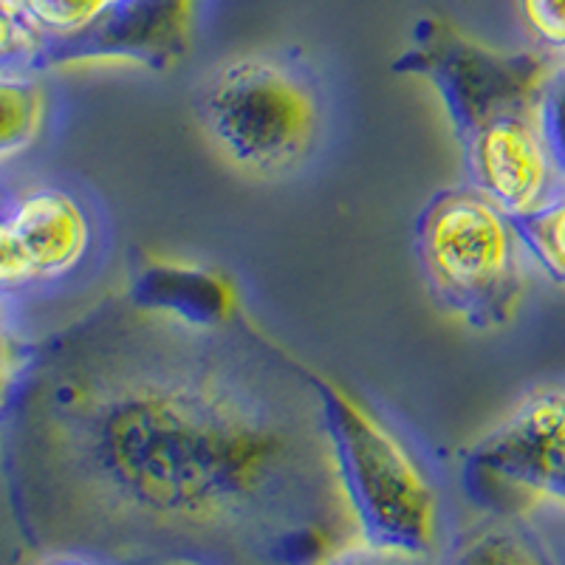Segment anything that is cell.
Wrapping results in <instances>:
<instances>
[{
    "mask_svg": "<svg viewBox=\"0 0 565 565\" xmlns=\"http://www.w3.org/2000/svg\"><path fill=\"white\" fill-rule=\"evenodd\" d=\"M20 481L54 552L108 565H322L356 546L306 362L125 295L32 351Z\"/></svg>",
    "mask_w": 565,
    "mask_h": 565,
    "instance_id": "1",
    "label": "cell"
},
{
    "mask_svg": "<svg viewBox=\"0 0 565 565\" xmlns=\"http://www.w3.org/2000/svg\"><path fill=\"white\" fill-rule=\"evenodd\" d=\"M210 148L257 181H286L320 156L331 130V94L300 52L257 49L206 71L193 97Z\"/></svg>",
    "mask_w": 565,
    "mask_h": 565,
    "instance_id": "2",
    "label": "cell"
},
{
    "mask_svg": "<svg viewBox=\"0 0 565 565\" xmlns=\"http://www.w3.org/2000/svg\"><path fill=\"white\" fill-rule=\"evenodd\" d=\"M320 398L328 447L360 546L411 559H436L441 498L413 450L385 422L306 365Z\"/></svg>",
    "mask_w": 565,
    "mask_h": 565,
    "instance_id": "3",
    "label": "cell"
},
{
    "mask_svg": "<svg viewBox=\"0 0 565 565\" xmlns=\"http://www.w3.org/2000/svg\"><path fill=\"white\" fill-rule=\"evenodd\" d=\"M413 257L433 302L472 331L514 320L529 255L507 210L476 186H444L413 221Z\"/></svg>",
    "mask_w": 565,
    "mask_h": 565,
    "instance_id": "4",
    "label": "cell"
},
{
    "mask_svg": "<svg viewBox=\"0 0 565 565\" xmlns=\"http://www.w3.org/2000/svg\"><path fill=\"white\" fill-rule=\"evenodd\" d=\"M552 60L534 49H494L469 38L441 14L413 23L407 45L391 63L393 74L433 85L456 141L489 119L512 110H534Z\"/></svg>",
    "mask_w": 565,
    "mask_h": 565,
    "instance_id": "5",
    "label": "cell"
},
{
    "mask_svg": "<svg viewBox=\"0 0 565 565\" xmlns=\"http://www.w3.org/2000/svg\"><path fill=\"white\" fill-rule=\"evenodd\" d=\"M458 478L483 512L523 514L543 501L565 507V382L523 393L461 452Z\"/></svg>",
    "mask_w": 565,
    "mask_h": 565,
    "instance_id": "6",
    "label": "cell"
},
{
    "mask_svg": "<svg viewBox=\"0 0 565 565\" xmlns=\"http://www.w3.org/2000/svg\"><path fill=\"white\" fill-rule=\"evenodd\" d=\"M99 221L94 206L65 184L9 190L0 226V297L63 286L97 255Z\"/></svg>",
    "mask_w": 565,
    "mask_h": 565,
    "instance_id": "7",
    "label": "cell"
},
{
    "mask_svg": "<svg viewBox=\"0 0 565 565\" xmlns=\"http://www.w3.org/2000/svg\"><path fill=\"white\" fill-rule=\"evenodd\" d=\"M195 0H110L88 26L40 43L29 71L128 63L161 74L190 54Z\"/></svg>",
    "mask_w": 565,
    "mask_h": 565,
    "instance_id": "8",
    "label": "cell"
},
{
    "mask_svg": "<svg viewBox=\"0 0 565 565\" xmlns=\"http://www.w3.org/2000/svg\"><path fill=\"white\" fill-rule=\"evenodd\" d=\"M467 184L509 215L540 206L557 190V170L537 128L534 110H512L458 141Z\"/></svg>",
    "mask_w": 565,
    "mask_h": 565,
    "instance_id": "9",
    "label": "cell"
},
{
    "mask_svg": "<svg viewBox=\"0 0 565 565\" xmlns=\"http://www.w3.org/2000/svg\"><path fill=\"white\" fill-rule=\"evenodd\" d=\"M125 297L139 309L201 328L226 326L244 315L232 277L218 266L195 260L139 264Z\"/></svg>",
    "mask_w": 565,
    "mask_h": 565,
    "instance_id": "10",
    "label": "cell"
},
{
    "mask_svg": "<svg viewBox=\"0 0 565 565\" xmlns=\"http://www.w3.org/2000/svg\"><path fill=\"white\" fill-rule=\"evenodd\" d=\"M441 565H557L523 514L483 512L456 534Z\"/></svg>",
    "mask_w": 565,
    "mask_h": 565,
    "instance_id": "11",
    "label": "cell"
},
{
    "mask_svg": "<svg viewBox=\"0 0 565 565\" xmlns=\"http://www.w3.org/2000/svg\"><path fill=\"white\" fill-rule=\"evenodd\" d=\"M38 71L0 68V164L26 153L49 116V94Z\"/></svg>",
    "mask_w": 565,
    "mask_h": 565,
    "instance_id": "12",
    "label": "cell"
},
{
    "mask_svg": "<svg viewBox=\"0 0 565 565\" xmlns=\"http://www.w3.org/2000/svg\"><path fill=\"white\" fill-rule=\"evenodd\" d=\"M529 260L557 286H565V186L523 215H512Z\"/></svg>",
    "mask_w": 565,
    "mask_h": 565,
    "instance_id": "13",
    "label": "cell"
},
{
    "mask_svg": "<svg viewBox=\"0 0 565 565\" xmlns=\"http://www.w3.org/2000/svg\"><path fill=\"white\" fill-rule=\"evenodd\" d=\"M40 43L63 40L85 29L110 0H9Z\"/></svg>",
    "mask_w": 565,
    "mask_h": 565,
    "instance_id": "14",
    "label": "cell"
},
{
    "mask_svg": "<svg viewBox=\"0 0 565 565\" xmlns=\"http://www.w3.org/2000/svg\"><path fill=\"white\" fill-rule=\"evenodd\" d=\"M534 119H537V128L546 141L554 170L565 184V60L552 65L540 85Z\"/></svg>",
    "mask_w": 565,
    "mask_h": 565,
    "instance_id": "15",
    "label": "cell"
},
{
    "mask_svg": "<svg viewBox=\"0 0 565 565\" xmlns=\"http://www.w3.org/2000/svg\"><path fill=\"white\" fill-rule=\"evenodd\" d=\"M532 49L546 60H565V0H514Z\"/></svg>",
    "mask_w": 565,
    "mask_h": 565,
    "instance_id": "16",
    "label": "cell"
},
{
    "mask_svg": "<svg viewBox=\"0 0 565 565\" xmlns=\"http://www.w3.org/2000/svg\"><path fill=\"white\" fill-rule=\"evenodd\" d=\"M40 38L23 23L9 0H0V68H26L38 52Z\"/></svg>",
    "mask_w": 565,
    "mask_h": 565,
    "instance_id": "17",
    "label": "cell"
},
{
    "mask_svg": "<svg viewBox=\"0 0 565 565\" xmlns=\"http://www.w3.org/2000/svg\"><path fill=\"white\" fill-rule=\"evenodd\" d=\"M322 565H433V559H411V557H396V554H382L373 552L365 546H351L340 552L337 557L326 559Z\"/></svg>",
    "mask_w": 565,
    "mask_h": 565,
    "instance_id": "18",
    "label": "cell"
},
{
    "mask_svg": "<svg viewBox=\"0 0 565 565\" xmlns=\"http://www.w3.org/2000/svg\"><path fill=\"white\" fill-rule=\"evenodd\" d=\"M29 360H32V351L14 353V356H0V413L12 407V398L18 393L23 373H26Z\"/></svg>",
    "mask_w": 565,
    "mask_h": 565,
    "instance_id": "19",
    "label": "cell"
},
{
    "mask_svg": "<svg viewBox=\"0 0 565 565\" xmlns=\"http://www.w3.org/2000/svg\"><path fill=\"white\" fill-rule=\"evenodd\" d=\"M29 351H32V348L23 342V337L18 334V326H14L12 300L0 297V356H14V353Z\"/></svg>",
    "mask_w": 565,
    "mask_h": 565,
    "instance_id": "20",
    "label": "cell"
},
{
    "mask_svg": "<svg viewBox=\"0 0 565 565\" xmlns=\"http://www.w3.org/2000/svg\"><path fill=\"white\" fill-rule=\"evenodd\" d=\"M40 565H108L103 559L90 557L83 552H52Z\"/></svg>",
    "mask_w": 565,
    "mask_h": 565,
    "instance_id": "21",
    "label": "cell"
},
{
    "mask_svg": "<svg viewBox=\"0 0 565 565\" xmlns=\"http://www.w3.org/2000/svg\"><path fill=\"white\" fill-rule=\"evenodd\" d=\"M7 201H9V190L0 184V226H3V218H7Z\"/></svg>",
    "mask_w": 565,
    "mask_h": 565,
    "instance_id": "22",
    "label": "cell"
}]
</instances>
